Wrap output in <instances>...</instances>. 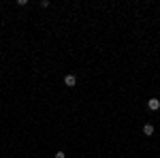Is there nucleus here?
Wrapping results in <instances>:
<instances>
[{
  "mask_svg": "<svg viewBox=\"0 0 160 158\" xmlns=\"http://www.w3.org/2000/svg\"><path fill=\"white\" fill-rule=\"evenodd\" d=\"M64 85H68V88H75V85H77V75H66V77H64Z\"/></svg>",
  "mask_w": 160,
  "mask_h": 158,
  "instance_id": "1",
  "label": "nucleus"
},
{
  "mask_svg": "<svg viewBox=\"0 0 160 158\" xmlns=\"http://www.w3.org/2000/svg\"><path fill=\"white\" fill-rule=\"evenodd\" d=\"M148 107L152 111H158L160 109V100H158V98H149V100H148Z\"/></svg>",
  "mask_w": 160,
  "mask_h": 158,
  "instance_id": "2",
  "label": "nucleus"
},
{
  "mask_svg": "<svg viewBox=\"0 0 160 158\" xmlns=\"http://www.w3.org/2000/svg\"><path fill=\"white\" fill-rule=\"evenodd\" d=\"M143 135L152 137V135H154V126H152V124H143Z\"/></svg>",
  "mask_w": 160,
  "mask_h": 158,
  "instance_id": "3",
  "label": "nucleus"
},
{
  "mask_svg": "<svg viewBox=\"0 0 160 158\" xmlns=\"http://www.w3.org/2000/svg\"><path fill=\"white\" fill-rule=\"evenodd\" d=\"M53 158H66V156H64V152H58V154H56Z\"/></svg>",
  "mask_w": 160,
  "mask_h": 158,
  "instance_id": "4",
  "label": "nucleus"
}]
</instances>
